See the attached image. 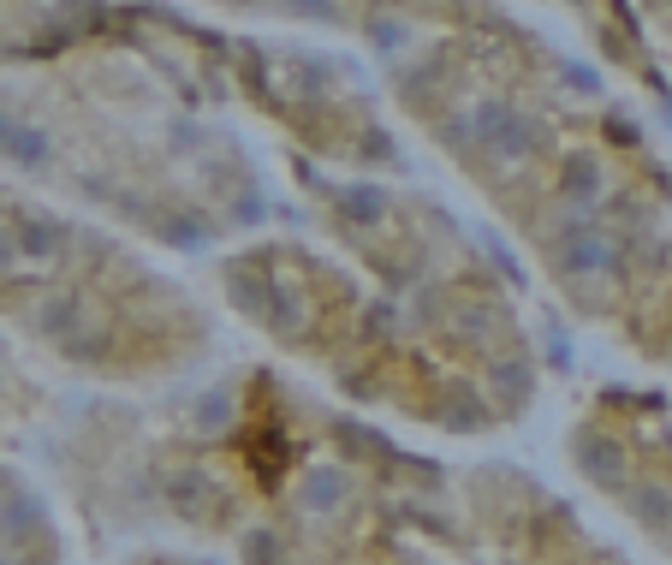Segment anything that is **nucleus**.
<instances>
[{
    "mask_svg": "<svg viewBox=\"0 0 672 565\" xmlns=\"http://www.w3.org/2000/svg\"><path fill=\"white\" fill-rule=\"evenodd\" d=\"M268 298H274L268 280H256V274H232V304H238V310H250V316L268 322Z\"/></svg>",
    "mask_w": 672,
    "mask_h": 565,
    "instance_id": "7",
    "label": "nucleus"
},
{
    "mask_svg": "<svg viewBox=\"0 0 672 565\" xmlns=\"http://www.w3.org/2000/svg\"><path fill=\"white\" fill-rule=\"evenodd\" d=\"M292 12H304V18H334V0H286Z\"/></svg>",
    "mask_w": 672,
    "mask_h": 565,
    "instance_id": "19",
    "label": "nucleus"
},
{
    "mask_svg": "<svg viewBox=\"0 0 672 565\" xmlns=\"http://www.w3.org/2000/svg\"><path fill=\"white\" fill-rule=\"evenodd\" d=\"M565 197H583V203L595 197V161H571L565 167Z\"/></svg>",
    "mask_w": 672,
    "mask_h": 565,
    "instance_id": "13",
    "label": "nucleus"
},
{
    "mask_svg": "<svg viewBox=\"0 0 672 565\" xmlns=\"http://www.w3.org/2000/svg\"><path fill=\"white\" fill-rule=\"evenodd\" d=\"M167 238H173L179 250H203V238H209V232H203V221H173V226H167Z\"/></svg>",
    "mask_w": 672,
    "mask_h": 565,
    "instance_id": "16",
    "label": "nucleus"
},
{
    "mask_svg": "<svg viewBox=\"0 0 672 565\" xmlns=\"http://www.w3.org/2000/svg\"><path fill=\"white\" fill-rule=\"evenodd\" d=\"M339 500H345V470H310L298 482V506H310V512H334Z\"/></svg>",
    "mask_w": 672,
    "mask_h": 565,
    "instance_id": "4",
    "label": "nucleus"
},
{
    "mask_svg": "<svg viewBox=\"0 0 672 565\" xmlns=\"http://www.w3.org/2000/svg\"><path fill=\"white\" fill-rule=\"evenodd\" d=\"M6 256H12V238H6V226H0V268H6Z\"/></svg>",
    "mask_w": 672,
    "mask_h": 565,
    "instance_id": "21",
    "label": "nucleus"
},
{
    "mask_svg": "<svg viewBox=\"0 0 672 565\" xmlns=\"http://www.w3.org/2000/svg\"><path fill=\"white\" fill-rule=\"evenodd\" d=\"M441 423H447V429H476V423H482V405L464 399V393H452L447 405H441Z\"/></svg>",
    "mask_w": 672,
    "mask_h": 565,
    "instance_id": "12",
    "label": "nucleus"
},
{
    "mask_svg": "<svg viewBox=\"0 0 672 565\" xmlns=\"http://www.w3.org/2000/svg\"><path fill=\"white\" fill-rule=\"evenodd\" d=\"M66 322H72V298H60V304H54V310H48V328H54V334H60V328H66Z\"/></svg>",
    "mask_w": 672,
    "mask_h": 565,
    "instance_id": "20",
    "label": "nucleus"
},
{
    "mask_svg": "<svg viewBox=\"0 0 672 565\" xmlns=\"http://www.w3.org/2000/svg\"><path fill=\"white\" fill-rule=\"evenodd\" d=\"M36 518H42L36 500H18V506H12V536H36Z\"/></svg>",
    "mask_w": 672,
    "mask_h": 565,
    "instance_id": "17",
    "label": "nucleus"
},
{
    "mask_svg": "<svg viewBox=\"0 0 672 565\" xmlns=\"http://www.w3.org/2000/svg\"><path fill=\"white\" fill-rule=\"evenodd\" d=\"M0 155H12V161H24V167H36V161H48V137L0 113Z\"/></svg>",
    "mask_w": 672,
    "mask_h": 565,
    "instance_id": "3",
    "label": "nucleus"
},
{
    "mask_svg": "<svg viewBox=\"0 0 672 565\" xmlns=\"http://www.w3.org/2000/svg\"><path fill=\"white\" fill-rule=\"evenodd\" d=\"M18 250H24V256H60V226L30 221L24 232H18Z\"/></svg>",
    "mask_w": 672,
    "mask_h": 565,
    "instance_id": "9",
    "label": "nucleus"
},
{
    "mask_svg": "<svg viewBox=\"0 0 672 565\" xmlns=\"http://www.w3.org/2000/svg\"><path fill=\"white\" fill-rule=\"evenodd\" d=\"M339 215L357 221V226H375L387 215V191H381V185H345V191H339Z\"/></svg>",
    "mask_w": 672,
    "mask_h": 565,
    "instance_id": "6",
    "label": "nucleus"
},
{
    "mask_svg": "<svg viewBox=\"0 0 672 565\" xmlns=\"http://www.w3.org/2000/svg\"><path fill=\"white\" fill-rule=\"evenodd\" d=\"M560 268L565 274H601V268H613V250H607V238L601 232H589V226H577L571 238L560 244Z\"/></svg>",
    "mask_w": 672,
    "mask_h": 565,
    "instance_id": "2",
    "label": "nucleus"
},
{
    "mask_svg": "<svg viewBox=\"0 0 672 565\" xmlns=\"http://www.w3.org/2000/svg\"><path fill=\"white\" fill-rule=\"evenodd\" d=\"M268 322H274L280 334H298V328H304V304L286 298V292H274V298H268Z\"/></svg>",
    "mask_w": 672,
    "mask_h": 565,
    "instance_id": "10",
    "label": "nucleus"
},
{
    "mask_svg": "<svg viewBox=\"0 0 672 565\" xmlns=\"http://www.w3.org/2000/svg\"><path fill=\"white\" fill-rule=\"evenodd\" d=\"M244 560H250V565H280L274 536H268V530H250V536H244Z\"/></svg>",
    "mask_w": 672,
    "mask_h": 565,
    "instance_id": "14",
    "label": "nucleus"
},
{
    "mask_svg": "<svg viewBox=\"0 0 672 565\" xmlns=\"http://www.w3.org/2000/svg\"><path fill=\"white\" fill-rule=\"evenodd\" d=\"M226 417H232V399L226 393H203L197 399V429H209V435H221Z\"/></svg>",
    "mask_w": 672,
    "mask_h": 565,
    "instance_id": "11",
    "label": "nucleus"
},
{
    "mask_svg": "<svg viewBox=\"0 0 672 565\" xmlns=\"http://www.w3.org/2000/svg\"><path fill=\"white\" fill-rule=\"evenodd\" d=\"M577 464H583L595 482H613V476L625 470V452L613 447V441H601V435H577Z\"/></svg>",
    "mask_w": 672,
    "mask_h": 565,
    "instance_id": "5",
    "label": "nucleus"
},
{
    "mask_svg": "<svg viewBox=\"0 0 672 565\" xmlns=\"http://www.w3.org/2000/svg\"><path fill=\"white\" fill-rule=\"evenodd\" d=\"M631 506H637V512H643L649 524H661V518L672 512V500L661 494V488H637V494H631Z\"/></svg>",
    "mask_w": 672,
    "mask_h": 565,
    "instance_id": "15",
    "label": "nucleus"
},
{
    "mask_svg": "<svg viewBox=\"0 0 672 565\" xmlns=\"http://www.w3.org/2000/svg\"><path fill=\"white\" fill-rule=\"evenodd\" d=\"M470 131L482 137V149L488 155H500V161H524L530 149H536V131H530V119L518 108H506V102H482V108L470 113Z\"/></svg>",
    "mask_w": 672,
    "mask_h": 565,
    "instance_id": "1",
    "label": "nucleus"
},
{
    "mask_svg": "<svg viewBox=\"0 0 672 565\" xmlns=\"http://www.w3.org/2000/svg\"><path fill=\"white\" fill-rule=\"evenodd\" d=\"M458 328H464V339H482L488 334V310H458Z\"/></svg>",
    "mask_w": 672,
    "mask_h": 565,
    "instance_id": "18",
    "label": "nucleus"
},
{
    "mask_svg": "<svg viewBox=\"0 0 672 565\" xmlns=\"http://www.w3.org/2000/svg\"><path fill=\"white\" fill-rule=\"evenodd\" d=\"M494 393H500V405H524L530 399V369L524 363H494Z\"/></svg>",
    "mask_w": 672,
    "mask_h": 565,
    "instance_id": "8",
    "label": "nucleus"
}]
</instances>
